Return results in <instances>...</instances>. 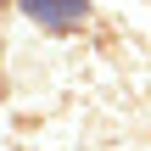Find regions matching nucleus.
Masks as SVG:
<instances>
[{
  "mask_svg": "<svg viewBox=\"0 0 151 151\" xmlns=\"http://www.w3.org/2000/svg\"><path fill=\"white\" fill-rule=\"evenodd\" d=\"M22 11H28L39 28H50V34H73V28L90 17V0H22Z\"/></svg>",
  "mask_w": 151,
  "mask_h": 151,
  "instance_id": "obj_1",
  "label": "nucleus"
}]
</instances>
